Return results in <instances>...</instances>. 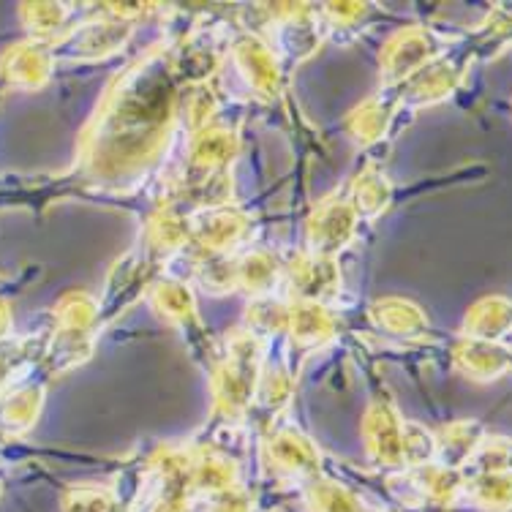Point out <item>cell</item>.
Returning <instances> with one entry per match:
<instances>
[{"instance_id":"cell-1","label":"cell","mask_w":512,"mask_h":512,"mask_svg":"<svg viewBox=\"0 0 512 512\" xmlns=\"http://www.w3.org/2000/svg\"><path fill=\"white\" fill-rule=\"evenodd\" d=\"M172 82L142 63L123 74L85 137V156L99 178L126 180L153 167L172 137Z\"/></svg>"},{"instance_id":"cell-2","label":"cell","mask_w":512,"mask_h":512,"mask_svg":"<svg viewBox=\"0 0 512 512\" xmlns=\"http://www.w3.org/2000/svg\"><path fill=\"white\" fill-rule=\"evenodd\" d=\"M262 338L240 327L227 335L224 349L213 355V404L232 423L243 420L248 406L256 404V384L262 374Z\"/></svg>"},{"instance_id":"cell-3","label":"cell","mask_w":512,"mask_h":512,"mask_svg":"<svg viewBox=\"0 0 512 512\" xmlns=\"http://www.w3.org/2000/svg\"><path fill=\"white\" fill-rule=\"evenodd\" d=\"M99 303L85 292H69L55 308V338L50 344L52 371H69L93 352Z\"/></svg>"},{"instance_id":"cell-4","label":"cell","mask_w":512,"mask_h":512,"mask_svg":"<svg viewBox=\"0 0 512 512\" xmlns=\"http://www.w3.org/2000/svg\"><path fill=\"white\" fill-rule=\"evenodd\" d=\"M442 50L444 41L425 25H406V28L395 30L393 36L384 41L382 52H379L382 88H401L406 79H412L428 63L439 60Z\"/></svg>"},{"instance_id":"cell-5","label":"cell","mask_w":512,"mask_h":512,"mask_svg":"<svg viewBox=\"0 0 512 512\" xmlns=\"http://www.w3.org/2000/svg\"><path fill=\"white\" fill-rule=\"evenodd\" d=\"M265 461L270 472L297 483L300 488L316 477H322V453L311 442V436L295 423H276L265 436Z\"/></svg>"},{"instance_id":"cell-6","label":"cell","mask_w":512,"mask_h":512,"mask_svg":"<svg viewBox=\"0 0 512 512\" xmlns=\"http://www.w3.org/2000/svg\"><path fill=\"white\" fill-rule=\"evenodd\" d=\"M254 232V221L248 213L229 205L202 207L188 218V235L207 256L232 259L240 254Z\"/></svg>"},{"instance_id":"cell-7","label":"cell","mask_w":512,"mask_h":512,"mask_svg":"<svg viewBox=\"0 0 512 512\" xmlns=\"http://www.w3.org/2000/svg\"><path fill=\"white\" fill-rule=\"evenodd\" d=\"M360 216L344 194H330L311 210L306 221V251L316 256H335L352 246Z\"/></svg>"},{"instance_id":"cell-8","label":"cell","mask_w":512,"mask_h":512,"mask_svg":"<svg viewBox=\"0 0 512 512\" xmlns=\"http://www.w3.org/2000/svg\"><path fill=\"white\" fill-rule=\"evenodd\" d=\"M363 436L368 458L379 469H406L404 420L390 401V395H376L363 420Z\"/></svg>"},{"instance_id":"cell-9","label":"cell","mask_w":512,"mask_h":512,"mask_svg":"<svg viewBox=\"0 0 512 512\" xmlns=\"http://www.w3.org/2000/svg\"><path fill=\"white\" fill-rule=\"evenodd\" d=\"M284 278L295 300L330 306L341 295V270L330 256H316L308 251L295 254L284 265Z\"/></svg>"},{"instance_id":"cell-10","label":"cell","mask_w":512,"mask_h":512,"mask_svg":"<svg viewBox=\"0 0 512 512\" xmlns=\"http://www.w3.org/2000/svg\"><path fill=\"white\" fill-rule=\"evenodd\" d=\"M232 60L240 77L259 99H276L281 90V66L273 47L256 33H243L232 41Z\"/></svg>"},{"instance_id":"cell-11","label":"cell","mask_w":512,"mask_h":512,"mask_svg":"<svg viewBox=\"0 0 512 512\" xmlns=\"http://www.w3.org/2000/svg\"><path fill=\"white\" fill-rule=\"evenodd\" d=\"M237 148H240V142H237V134L232 128L207 123V126L191 131V139H188V167L194 169L205 183L227 178V169L235 161Z\"/></svg>"},{"instance_id":"cell-12","label":"cell","mask_w":512,"mask_h":512,"mask_svg":"<svg viewBox=\"0 0 512 512\" xmlns=\"http://www.w3.org/2000/svg\"><path fill=\"white\" fill-rule=\"evenodd\" d=\"M461 79L463 69L455 60L439 58L417 71L412 79H406L404 85L398 88V101H401V107H431V104L450 99L455 88L461 85Z\"/></svg>"},{"instance_id":"cell-13","label":"cell","mask_w":512,"mask_h":512,"mask_svg":"<svg viewBox=\"0 0 512 512\" xmlns=\"http://www.w3.org/2000/svg\"><path fill=\"white\" fill-rule=\"evenodd\" d=\"M401 107L398 101V88L379 90L376 96L357 104L344 118V134L349 142H355L357 148H371L379 139L387 137V131L393 126L395 112Z\"/></svg>"},{"instance_id":"cell-14","label":"cell","mask_w":512,"mask_h":512,"mask_svg":"<svg viewBox=\"0 0 512 512\" xmlns=\"http://www.w3.org/2000/svg\"><path fill=\"white\" fill-rule=\"evenodd\" d=\"M368 319L376 330L401 341H425L431 333L423 308L406 297H379L368 306Z\"/></svg>"},{"instance_id":"cell-15","label":"cell","mask_w":512,"mask_h":512,"mask_svg":"<svg viewBox=\"0 0 512 512\" xmlns=\"http://www.w3.org/2000/svg\"><path fill=\"white\" fill-rule=\"evenodd\" d=\"M286 333L292 344L303 352H316L322 346L333 344L338 338V316L333 308L322 303H306V300H292L289 303V327Z\"/></svg>"},{"instance_id":"cell-16","label":"cell","mask_w":512,"mask_h":512,"mask_svg":"<svg viewBox=\"0 0 512 512\" xmlns=\"http://www.w3.org/2000/svg\"><path fill=\"white\" fill-rule=\"evenodd\" d=\"M453 363L466 379L477 384H488L502 379L512 368V352L493 341H477V338H461L453 346Z\"/></svg>"},{"instance_id":"cell-17","label":"cell","mask_w":512,"mask_h":512,"mask_svg":"<svg viewBox=\"0 0 512 512\" xmlns=\"http://www.w3.org/2000/svg\"><path fill=\"white\" fill-rule=\"evenodd\" d=\"M131 36V20L109 17V20H93L82 25L77 33H71L63 55L74 60H101L115 55Z\"/></svg>"},{"instance_id":"cell-18","label":"cell","mask_w":512,"mask_h":512,"mask_svg":"<svg viewBox=\"0 0 512 512\" xmlns=\"http://www.w3.org/2000/svg\"><path fill=\"white\" fill-rule=\"evenodd\" d=\"M0 71H3L6 82L14 85V88H44L52 77V47L47 41H25V44H17V47H11L3 55Z\"/></svg>"},{"instance_id":"cell-19","label":"cell","mask_w":512,"mask_h":512,"mask_svg":"<svg viewBox=\"0 0 512 512\" xmlns=\"http://www.w3.org/2000/svg\"><path fill=\"white\" fill-rule=\"evenodd\" d=\"M235 265V289L256 297H267L276 292L278 281L284 278V265L267 248H248L232 259Z\"/></svg>"},{"instance_id":"cell-20","label":"cell","mask_w":512,"mask_h":512,"mask_svg":"<svg viewBox=\"0 0 512 512\" xmlns=\"http://www.w3.org/2000/svg\"><path fill=\"white\" fill-rule=\"evenodd\" d=\"M463 477L461 469H450L444 463H425L417 469H409L404 477L406 488L412 491L417 502L431 504H453L461 499L463 493Z\"/></svg>"},{"instance_id":"cell-21","label":"cell","mask_w":512,"mask_h":512,"mask_svg":"<svg viewBox=\"0 0 512 512\" xmlns=\"http://www.w3.org/2000/svg\"><path fill=\"white\" fill-rule=\"evenodd\" d=\"M150 306L156 308V314L180 330H202L199 322L197 303L191 286L175 278H161L150 286Z\"/></svg>"},{"instance_id":"cell-22","label":"cell","mask_w":512,"mask_h":512,"mask_svg":"<svg viewBox=\"0 0 512 512\" xmlns=\"http://www.w3.org/2000/svg\"><path fill=\"white\" fill-rule=\"evenodd\" d=\"M463 338L493 341L499 344L504 335L512 333V300L502 295H491L477 300L463 316Z\"/></svg>"},{"instance_id":"cell-23","label":"cell","mask_w":512,"mask_h":512,"mask_svg":"<svg viewBox=\"0 0 512 512\" xmlns=\"http://www.w3.org/2000/svg\"><path fill=\"white\" fill-rule=\"evenodd\" d=\"M346 199H349V205L355 207L357 216L376 221L379 216H384V210L393 202V183H390L382 167L365 164L352 180Z\"/></svg>"},{"instance_id":"cell-24","label":"cell","mask_w":512,"mask_h":512,"mask_svg":"<svg viewBox=\"0 0 512 512\" xmlns=\"http://www.w3.org/2000/svg\"><path fill=\"white\" fill-rule=\"evenodd\" d=\"M191 243L188 235V218L175 213L172 207H161L150 216L145 227V248L153 262H164L178 256Z\"/></svg>"},{"instance_id":"cell-25","label":"cell","mask_w":512,"mask_h":512,"mask_svg":"<svg viewBox=\"0 0 512 512\" xmlns=\"http://www.w3.org/2000/svg\"><path fill=\"white\" fill-rule=\"evenodd\" d=\"M436 434V463H444L450 469H461L472 458L474 447L485 436L483 425L477 420H458V423L442 425Z\"/></svg>"},{"instance_id":"cell-26","label":"cell","mask_w":512,"mask_h":512,"mask_svg":"<svg viewBox=\"0 0 512 512\" xmlns=\"http://www.w3.org/2000/svg\"><path fill=\"white\" fill-rule=\"evenodd\" d=\"M461 499L472 502L485 512L512 510V472L472 474L463 480Z\"/></svg>"},{"instance_id":"cell-27","label":"cell","mask_w":512,"mask_h":512,"mask_svg":"<svg viewBox=\"0 0 512 512\" xmlns=\"http://www.w3.org/2000/svg\"><path fill=\"white\" fill-rule=\"evenodd\" d=\"M303 499H306L308 512H368L357 493L330 477H316L303 485Z\"/></svg>"},{"instance_id":"cell-28","label":"cell","mask_w":512,"mask_h":512,"mask_svg":"<svg viewBox=\"0 0 512 512\" xmlns=\"http://www.w3.org/2000/svg\"><path fill=\"white\" fill-rule=\"evenodd\" d=\"M44 404V387L41 384H28L20 387L17 393H11L3 406H0V425L9 431V434H22L28 431L30 425L36 423L39 409Z\"/></svg>"},{"instance_id":"cell-29","label":"cell","mask_w":512,"mask_h":512,"mask_svg":"<svg viewBox=\"0 0 512 512\" xmlns=\"http://www.w3.org/2000/svg\"><path fill=\"white\" fill-rule=\"evenodd\" d=\"M243 327L251 330L256 338H262V341L278 333H286V327H289V303L276 300L273 295L256 297L254 303L248 306L246 325Z\"/></svg>"},{"instance_id":"cell-30","label":"cell","mask_w":512,"mask_h":512,"mask_svg":"<svg viewBox=\"0 0 512 512\" xmlns=\"http://www.w3.org/2000/svg\"><path fill=\"white\" fill-rule=\"evenodd\" d=\"M466 466L474 474H502L512 472V439L510 436L485 434L480 444L474 447L472 458Z\"/></svg>"},{"instance_id":"cell-31","label":"cell","mask_w":512,"mask_h":512,"mask_svg":"<svg viewBox=\"0 0 512 512\" xmlns=\"http://www.w3.org/2000/svg\"><path fill=\"white\" fill-rule=\"evenodd\" d=\"M292 374L286 371L284 363H267L262 365L259 374V384H256V404H262L267 412L281 414L278 409H284L292 398Z\"/></svg>"},{"instance_id":"cell-32","label":"cell","mask_w":512,"mask_h":512,"mask_svg":"<svg viewBox=\"0 0 512 512\" xmlns=\"http://www.w3.org/2000/svg\"><path fill=\"white\" fill-rule=\"evenodd\" d=\"M69 11L71 6L66 3H33V6H22V17H25L22 22L33 33V41H44L66 25Z\"/></svg>"},{"instance_id":"cell-33","label":"cell","mask_w":512,"mask_h":512,"mask_svg":"<svg viewBox=\"0 0 512 512\" xmlns=\"http://www.w3.org/2000/svg\"><path fill=\"white\" fill-rule=\"evenodd\" d=\"M406 469L436 463V434L420 423H404Z\"/></svg>"},{"instance_id":"cell-34","label":"cell","mask_w":512,"mask_h":512,"mask_svg":"<svg viewBox=\"0 0 512 512\" xmlns=\"http://www.w3.org/2000/svg\"><path fill=\"white\" fill-rule=\"evenodd\" d=\"M66 512H120V502L115 493L99 485H82V488H71L63 502Z\"/></svg>"},{"instance_id":"cell-35","label":"cell","mask_w":512,"mask_h":512,"mask_svg":"<svg viewBox=\"0 0 512 512\" xmlns=\"http://www.w3.org/2000/svg\"><path fill=\"white\" fill-rule=\"evenodd\" d=\"M194 512H254L251 496L240 485L227 488V491L207 493L194 499Z\"/></svg>"},{"instance_id":"cell-36","label":"cell","mask_w":512,"mask_h":512,"mask_svg":"<svg viewBox=\"0 0 512 512\" xmlns=\"http://www.w3.org/2000/svg\"><path fill=\"white\" fill-rule=\"evenodd\" d=\"M322 11L327 14V28L338 36H346L352 28L363 25L368 6L365 3H327V6H322Z\"/></svg>"},{"instance_id":"cell-37","label":"cell","mask_w":512,"mask_h":512,"mask_svg":"<svg viewBox=\"0 0 512 512\" xmlns=\"http://www.w3.org/2000/svg\"><path fill=\"white\" fill-rule=\"evenodd\" d=\"M17 346L3 344V341H0V390L6 387V382H9L11 374H14V365L20 360V349H17Z\"/></svg>"},{"instance_id":"cell-38","label":"cell","mask_w":512,"mask_h":512,"mask_svg":"<svg viewBox=\"0 0 512 512\" xmlns=\"http://www.w3.org/2000/svg\"><path fill=\"white\" fill-rule=\"evenodd\" d=\"M9 330H11V311H9V306L0 300V338L9 333Z\"/></svg>"},{"instance_id":"cell-39","label":"cell","mask_w":512,"mask_h":512,"mask_svg":"<svg viewBox=\"0 0 512 512\" xmlns=\"http://www.w3.org/2000/svg\"><path fill=\"white\" fill-rule=\"evenodd\" d=\"M510 512H512V510H510Z\"/></svg>"}]
</instances>
